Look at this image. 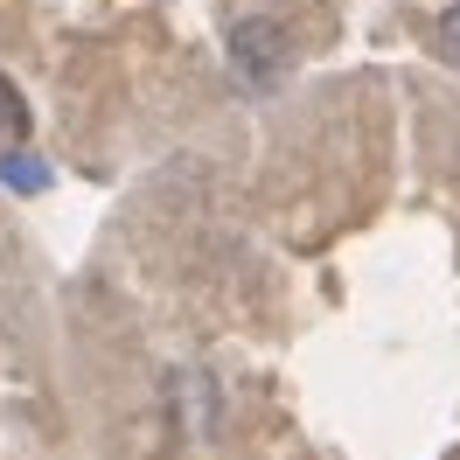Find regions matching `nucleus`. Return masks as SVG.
Masks as SVG:
<instances>
[{"mask_svg": "<svg viewBox=\"0 0 460 460\" xmlns=\"http://www.w3.org/2000/svg\"><path fill=\"white\" fill-rule=\"evenodd\" d=\"M439 57H447V63L460 70V0L447 7V14H439Z\"/></svg>", "mask_w": 460, "mask_h": 460, "instance_id": "obj_3", "label": "nucleus"}, {"mask_svg": "<svg viewBox=\"0 0 460 460\" xmlns=\"http://www.w3.org/2000/svg\"><path fill=\"white\" fill-rule=\"evenodd\" d=\"M22 140H29V105H22V91L0 77V154H14Z\"/></svg>", "mask_w": 460, "mask_h": 460, "instance_id": "obj_2", "label": "nucleus"}, {"mask_svg": "<svg viewBox=\"0 0 460 460\" xmlns=\"http://www.w3.org/2000/svg\"><path fill=\"white\" fill-rule=\"evenodd\" d=\"M230 63H237L252 84L279 77V63H287V35H279V22H237V29H230Z\"/></svg>", "mask_w": 460, "mask_h": 460, "instance_id": "obj_1", "label": "nucleus"}, {"mask_svg": "<svg viewBox=\"0 0 460 460\" xmlns=\"http://www.w3.org/2000/svg\"><path fill=\"white\" fill-rule=\"evenodd\" d=\"M0 168H7V181H14V189H42V168H29V161H22V154H7V161H0Z\"/></svg>", "mask_w": 460, "mask_h": 460, "instance_id": "obj_4", "label": "nucleus"}]
</instances>
